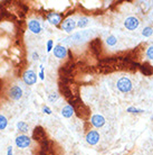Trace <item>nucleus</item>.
<instances>
[{"label":"nucleus","mask_w":153,"mask_h":155,"mask_svg":"<svg viewBox=\"0 0 153 155\" xmlns=\"http://www.w3.org/2000/svg\"><path fill=\"white\" fill-rule=\"evenodd\" d=\"M116 87L123 93L130 92L131 89H132V82L129 78H121L116 83Z\"/></svg>","instance_id":"1"},{"label":"nucleus","mask_w":153,"mask_h":155,"mask_svg":"<svg viewBox=\"0 0 153 155\" xmlns=\"http://www.w3.org/2000/svg\"><path fill=\"white\" fill-rule=\"evenodd\" d=\"M15 143H16V146L18 148H27L29 147V145L31 143V138L30 137H28L27 135H19L16 137L15 140Z\"/></svg>","instance_id":"2"},{"label":"nucleus","mask_w":153,"mask_h":155,"mask_svg":"<svg viewBox=\"0 0 153 155\" xmlns=\"http://www.w3.org/2000/svg\"><path fill=\"white\" fill-rule=\"evenodd\" d=\"M23 80L26 84L33 85L37 82V74L35 73L33 70H27L23 74Z\"/></svg>","instance_id":"3"},{"label":"nucleus","mask_w":153,"mask_h":155,"mask_svg":"<svg viewBox=\"0 0 153 155\" xmlns=\"http://www.w3.org/2000/svg\"><path fill=\"white\" fill-rule=\"evenodd\" d=\"M77 26V23L74 20V18L69 17V18H66L64 21H61V28L63 31H65L66 33H70L75 29V27Z\"/></svg>","instance_id":"4"},{"label":"nucleus","mask_w":153,"mask_h":155,"mask_svg":"<svg viewBox=\"0 0 153 155\" xmlns=\"http://www.w3.org/2000/svg\"><path fill=\"white\" fill-rule=\"evenodd\" d=\"M139 25H140V20L136 18V17H134V16H130V17H127L125 21H124V26L126 29L129 31H134V29H136L139 27Z\"/></svg>","instance_id":"5"},{"label":"nucleus","mask_w":153,"mask_h":155,"mask_svg":"<svg viewBox=\"0 0 153 155\" xmlns=\"http://www.w3.org/2000/svg\"><path fill=\"white\" fill-rule=\"evenodd\" d=\"M86 142L89 145H96V144L100 142V133L97 130H91L87 133L86 135Z\"/></svg>","instance_id":"6"},{"label":"nucleus","mask_w":153,"mask_h":155,"mask_svg":"<svg viewBox=\"0 0 153 155\" xmlns=\"http://www.w3.org/2000/svg\"><path fill=\"white\" fill-rule=\"evenodd\" d=\"M9 97L11 98L12 100H19L23 97V89L18 87V85H14L9 90Z\"/></svg>","instance_id":"7"},{"label":"nucleus","mask_w":153,"mask_h":155,"mask_svg":"<svg viewBox=\"0 0 153 155\" xmlns=\"http://www.w3.org/2000/svg\"><path fill=\"white\" fill-rule=\"evenodd\" d=\"M28 29H29L31 33H34V34H39L42 29V24H40V21H38V20L31 19L28 21Z\"/></svg>","instance_id":"8"},{"label":"nucleus","mask_w":153,"mask_h":155,"mask_svg":"<svg viewBox=\"0 0 153 155\" xmlns=\"http://www.w3.org/2000/svg\"><path fill=\"white\" fill-rule=\"evenodd\" d=\"M53 52L55 58H64L67 55V48L64 45H56V46L54 47Z\"/></svg>","instance_id":"9"},{"label":"nucleus","mask_w":153,"mask_h":155,"mask_svg":"<svg viewBox=\"0 0 153 155\" xmlns=\"http://www.w3.org/2000/svg\"><path fill=\"white\" fill-rule=\"evenodd\" d=\"M91 123L94 127H103L105 125V118L102 115H93L92 118H91Z\"/></svg>","instance_id":"10"},{"label":"nucleus","mask_w":153,"mask_h":155,"mask_svg":"<svg viewBox=\"0 0 153 155\" xmlns=\"http://www.w3.org/2000/svg\"><path fill=\"white\" fill-rule=\"evenodd\" d=\"M47 20L49 21L52 25H55L57 26L61 23V14H57V12H49L47 15Z\"/></svg>","instance_id":"11"},{"label":"nucleus","mask_w":153,"mask_h":155,"mask_svg":"<svg viewBox=\"0 0 153 155\" xmlns=\"http://www.w3.org/2000/svg\"><path fill=\"white\" fill-rule=\"evenodd\" d=\"M16 127L18 129V132L23 133V135H25V134L28 133V130H29V126H28V124H26L25 121H18L17 125H16Z\"/></svg>","instance_id":"12"},{"label":"nucleus","mask_w":153,"mask_h":155,"mask_svg":"<svg viewBox=\"0 0 153 155\" xmlns=\"http://www.w3.org/2000/svg\"><path fill=\"white\" fill-rule=\"evenodd\" d=\"M74 114V108L72 107V106H65L64 108L61 109V115L65 117V118H69V117H72Z\"/></svg>","instance_id":"13"},{"label":"nucleus","mask_w":153,"mask_h":155,"mask_svg":"<svg viewBox=\"0 0 153 155\" xmlns=\"http://www.w3.org/2000/svg\"><path fill=\"white\" fill-rule=\"evenodd\" d=\"M88 18L87 17H82V18H80V20L77 21V27H80V28H84L86 27L88 25Z\"/></svg>","instance_id":"14"},{"label":"nucleus","mask_w":153,"mask_h":155,"mask_svg":"<svg viewBox=\"0 0 153 155\" xmlns=\"http://www.w3.org/2000/svg\"><path fill=\"white\" fill-rule=\"evenodd\" d=\"M8 120L4 115H0V130H4L5 128L7 127Z\"/></svg>","instance_id":"15"},{"label":"nucleus","mask_w":153,"mask_h":155,"mask_svg":"<svg viewBox=\"0 0 153 155\" xmlns=\"http://www.w3.org/2000/svg\"><path fill=\"white\" fill-rule=\"evenodd\" d=\"M106 43L108 46H114L115 44L117 43V39H116V37L114 35H110L106 38Z\"/></svg>","instance_id":"16"},{"label":"nucleus","mask_w":153,"mask_h":155,"mask_svg":"<svg viewBox=\"0 0 153 155\" xmlns=\"http://www.w3.org/2000/svg\"><path fill=\"white\" fill-rule=\"evenodd\" d=\"M153 34V28L152 27H145L143 31H142V35L144 36V37H150V36Z\"/></svg>","instance_id":"17"},{"label":"nucleus","mask_w":153,"mask_h":155,"mask_svg":"<svg viewBox=\"0 0 153 155\" xmlns=\"http://www.w3.org/2000/svg\"><path fill=\"white\" fill-rule=\"evenodd\" d=\"M146 58H150V60H153V45L146 50Z\"/></svg>","instance_id":"18"},{"label":"nucleus","mask_w":153,"mask_h":155,"mask_svg":"<svg viewBox=\"0 0 153 155\" xmlns=\"http://www.w3.org/2000/svg\"><path fill=\"white\" fill-rule=\"evenodd\" d=\"M57 99H58L57 93H52V94H49V97H48V100H49L50 102H55Z\"/></svg>","instance_id":"19"},{"label":"nucleus","mask_w":153,"mask_h":155,"mask_svg":"<svg viewBox=\"0 0 153 155\" xmlns=\"http://www.w3.org/2000/svg\"><path fill=\"white\" fill-rule=\"evenodd\" d=\"M127 111H129V113H143L142 109L134 108V107H129V108H127Z\"/></svg>","instance_id":"20"},{"label":"nucleus","mask_w":153,"mask_h":155,"mask_svg":"<svg viewBox=\"0 0 153 155\" xmlns=\"http://www.w3.org/2000/svg\"><path fill=\"white\" fill-rule=\"evenodd\" d=\"M54 42H53V39H49L48 42H47V52H50L52 50H54Z\"/></svg>","instance_id":"21"},{"label":"nucleus","mask_w":153,"mask_h":155,"mask_svg":"<svg viewBox=\"0 0 153 155\" xmlns=\"http://www.w3.org/2000/svg\"><path fill=\"white\" fill-rule=\"evenodd\" d=\"M42 113L47 114V115H52V110H50L49 107H47V106H44V107H42Z\"/></svg>","instance_id":"22"},{"label":"nucleus","mask_w":153,"mask_h":155,"mask_svg":"<svg viewBox=\"0 0 153 155\" xmlns=\"http://www.w3.org/2000/svg\"><path fill=\"white\" fill-rule=\"evenodd\" d=\"M39 78H40V80H44L45 77H44V66L40 65V72H39Z\"/></svg>","instance_id":"23"},{"label":"nucleus","mask_w":153,"mask_h":155,"mask_svg":"<svg viewBox=\"0 0 153 155\" xmlns=\"http://www.w3.org/2000/svg\"><path fill=\"white\" fill-rule=\"evenodd\" d=\"M7 155H14V154H12V146H8V148H7Z\"/></svg>","instance_id":"24"},{"label":"nucleus","mask_w":153,"mask_h":155,"mask_svg":"<svg viewBox=\"0 0 153 155\" xmlns=\"http://www.w3.org/2000/svg\"><path fill=\"white\" fill-rule=\"evenodd\" d=\"M38 58H39L38 53H36V52H34V53H33V60H34V61H36V60H38Z\"/></svg>","instance_id":"25"}]
</instances>
